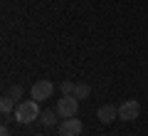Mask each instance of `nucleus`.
Listing matches in <instances>:
<instances>
[{
    "mask_svg": "<svg viewBox=\"0 0 148 136\" xmlns=\"http://www.w3.org/2000/svg\"><path fill=\"white\" fill-rule=\"evenodd\" d=\"M96 119H99L101 124H111L114 119H119V106H114V104H104V106H99V111H96Z\"/></svg>",
    "mask_w": 148,
    "mask_h": 136,
    "instance_id": "423d86ee",
    "label": "nucleus"
},
{
    "mask_svg": "<svg viewBox=\"0 0 148 136\" xmlns=\"http://www.w3.org/2000/svg\"><path fill=\"white\" fill-rule=\"evenodd\" d=\"M82 131H84V124H82L77 116H72V119H64L62 124H59L57 134L59 136H82Z\"/></svg>",
    "mask_w": 148,
    "mask_h": 136,
    "instance_id": "39448f33",
    "label": "nucleus"
},
{
    "mask_svg": "<svg viewBox=\"0 0 148 136\" xmlns=\"http://www.w3.org/2000/svg\"><path fill=\"white\" fill-rule=\"evenodd\" d=\"M138 116H141V104L136 99H126L119 106V119L121 121H136Z\"/></svg>",
    "mask_w": 148,
    "mask_h": 136,
    "instance_id": "20e7f679",
    "label": "nucleus"
},
{
    "mask_svg": "<svg viewBox=\"0 0 148 136\" xmlns=\"http://www.w3.org/2000/svg\"><path fill=\"white\" fill-rule=\"evenodd\" d=\"M54 114H57V111H52V109H47V111H42V114H40V124L42 126H54Z\"/></svg>",
    "mask_w": 148,
    "mask_h": 136,
    "instance_id": "6e6552de",
    "label": "nucleus"
},
{
    "mask_svg": "<svg viewBox=\"0 0 148 136\" xmlns=\"http://www.w3.org/2000/svg\"><path fill=\"white\" fill-rule=\"evenodd\" d=\"M12 106H15V99H12L10 94H5L3 99H0V111H3V114H10Z\"/></svg>",
    "mask_w": 148,
    "mask_h": 136,
    "instance_id": "1a4fd4ad",
    "label": "nucleus"
},
{
    "mask_svg": "<svg viewBox=\"0 0 148 136\" xmlns=\"http://www.w3.org/2000/svg\"><path fill=\"white\" fill-rule=\"evenodd\" d=\"M40 136H47V134H40Z\"/></svg>",
    "mask_w": 148,
    "mask_h": 136,
    "instance_id": "ddd939ff",
    "label": "nucleus"
},
{
    "mask_svg": "<svg viewBox=\"0 0 148 136\" xmlns=\"http://www.w3.org/2000/svg\"><path fill=\"white\" fill-rule=\"evenodd\" d=\"M0 136H10V129H8V126H3V129H0Z\"/></svg>",
    "mask_w": 148,
    "mask_h": 136,
    "instance_id": "f8f14e48",
    "label": "nucleus"
},
{
    "mask_svg": "<svg viewBox=\"0 0 148 136\" xmlns=\"http://www.w3.org/2000/svg\"><path fill=\"white\" fill-rule=\"evenodd\" d=\"M89 94H91V87L89 84H77V89H74V97H77V99H89Z\"/></svg>",
    "mask_w": 148,
    "mask_h": 136,
    "instance_id": "0eeeda50",
    "label": "nucleus"
},
{
    "mask_svg": "<svg viewBox=\"0 0 148 136\" xmlns=\"http://www.w3.org/2000/svg\"><path fill=\"white\" fill-rule=\"evenodd\" d=\"M52 92H54V84L49 82V79H37V82L32 84V89H30V94H32V99H35V101L49 99Z\"/></svg>",
    "mask_w": 148,
    "mask_h": 136,
    "instance_id": "7ed1b4c3",
    "label": "nucleus"
},
{
    "mask_svg": "<svg viewBox=\"0 0 148 136\" xmlns=\"http://www.w3.org/2000/svg\"><path fill=\"white\" fill-rule=\"evenodd\" d=\"M59 89H62V94H74V89H77V84H74V82H69V79H67V82H62V84H59Z\"/></svg>",
    "mask_w": 148,
    "mask_h": 136,
    "instance_id": "9d476101",
    "label": "nucleus"
},
{
    "mask_svg": "<svg viewBox=\"0 0 148 136\" xmlns=\"http://www.w3.org/2000/svg\"><path fill=\"white\" fill-rule=\"evenodd\" d=\"M54 111H57V116H62V119H72V116H77V111H79V99L74 94H62V99L57 101Z\"/></svg>",
    "mask_w": 148,
    "mask_h": 136,
    "instance_id": "f03ea898",
    "label": "nucleus"
},
{
    "mask_svg": "<svg viewBox=\"0 0 148 136\" xmlns=\"http://www.w3.org/2000/svg\"><path fill=\"white\" fill-rule=\"evenodd\" d=\"M8 94H10L12 99H20V97H22V87H20V84H12V87H10V92H8Z\"/></svg>",
    "mask_w": 148,
    "mask_h": 136,
    "instance_id": "9b49d317",
    "label": "nucleus"
},
{
    "mask_svg": "<svg viewBox=\"0 0 148 136\" xmlns=\"http://www.w3.org/2000/svg\"><path fill=\"white\" fill-rule=\"evenodd\" d=\"M40 101L30 99V101H20V104L15 106V121L17 124H32V121L40 119Z\"/></svg>",
    "mask_w": 148,
    "mask_h": 136,
    "instance_id": "f257e3e1",
    "label": "nucleus"
}]
</instances>
